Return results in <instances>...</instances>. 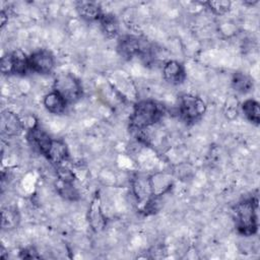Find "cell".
<instances>
[{
	"label": "cell",
	"mask_w": 260,
	"mask_h": 260,
	"mask_svg": "<svg viewBox=\"0 0 260 260\" xmlns=\"http://www.w3.org/2000/svg\"><path fill=\"white\" fill-rule=\"evenodd\" d=\"M162 116V108L153 100H142L135 104L129 118L130 129L141 132L154 125Z\"/></svg>",
	"instance_id": "obj_1"
},
{
	"label": "cell",
	"mask_w": 260,
	"mask_h": 260,
	"mask_svg": "<svg viewBox=\"0 0 260 260\" xmlns=\"http://www.w3.org/2000/svg\"><path fill=\"white\" fill-rule=\"evenodd\" d=\"M257 199L249 198L237 203L233 209L235 224L238 233L242 236L249 237L257 233L258 215Z\"/></svg>",
	"instance_id": "obj_2"
},
{
	"label": "cell",
	"mask_w": 260,
	"mask_h": 260,
	"mask_svg": "<svg viewBox=\"0 0 260 260\" xmlns=\"http://www.w3.org/2000/svg\"><path fill=\"white\" fill-rule=\"evenodd\" d=\"M53 90L62 95L68 105L77 102L82 95L81 82L71 73H59L54 79Z\"/></svg>",
	"instance_id": "obj_3"
},
{
	"label": "cell",
	"mask_w": 260,
	"mask_h": 260,
	"mask_svg": "<svg viewBox=\"0 0 260 260\" xmlns=\"http://www.w3.org/2000/svg\"><path fill=\"white\" fill-rule=\"evenodd\" d=\"M206 111L204 101L194 94L184 93L179 99V115L187 124H193L201 119Z\"/></svg>",
	"instance_id": "obj_4"
},
{
	"label": "cell",
	"mask_w": 260,
	"mask_h": 260,
	"mask_svg": "<svg viewBox=\"0 0 260 260\" xmlns=\"http://www.w3.org/2000/svg\"><path fill=\"white\" fill-rule=\"evenodd\" d=\"M117 52L122 58L131 60L134 57L148 58L150 56L151 48L147 45L146 41L135 36L127 35L119 39L117 43Z\"/></svg>",
	"instance_id": "obj_5"
},
{
	"label": "cell",
	"mask_w": 260,
	"mask_h": 260,
	"mask_svg": "<svg viewBox=\"0 0 260 260\" xmlns=\"http://www.w3.org/2000/svg\"><path fill=\"white\" fill-rule=\"evenodd\" d=\"M1 71L4 74H26L29 71L28 56L20 49L6 54L1 58Z\"/></svg>",
	"instance_id": "obj_6"
},
{
	"label": "cell",
	"mask_w": 260,
	"mask_h": 260,
	"mask_svg": "<svg viewBox=\"0 0 260 260\" xmlns=\"http://www.w3.org/2000/svg\"><path fill=\"white\" fill-rule=\"evenodd\" d=\"M29 71L39 74H49L55 67L53 54L45 49H39L28 56Z\"/></svg>",
	"instance_id": "obj_7"
},
{
	"label": "cell",
	"mask_w": 260,
	"mask_h": 260,
	"mask_svg": "<svg viewBox=\"0 0 260 260\" xmlns=\"http://www.w3.org/2000/svg\"><path fill=\"white\" fill-rule=\"evenodd\" d=\"M86 219L90 229L95 233L101 232L106 228L107 219L102 209V200L99 192H96L91 199L90 205L87 210Z\"/></svg>",
	"instance_id": "obj_8"
},
{
	"label": "cell",
	"mask_w": 260,
	"mask_h": 260,
	"mask_svg": "<svg viewBox=\"0 0 260 260\" xmlns=\"http://www.w3.org/2000/svg\"><path fill=\"white\" fill-rule=\"evenodd\" d=\"M162 76L168 83L179 85L186 79L185 67L179 61L169 60L162 66Z\"/></svg>",
	"instance_id": "obj_9"
},
{
	"label": "cell",
	"mask_w": 260,
	"mask_h": 260,
	"mask_svg": "<svg viewBox=\"0 0 260 260\" xmlns=\"http://www.w3.org/2000/svg\"><path fill=\"white\" fill-rule=\"evenodd\" d=\"M1 129L8 137L19 135L24 129L22 119L10 111H4L1 115Z\"/></svg>",
	"instance_id": "obj_10"
},
{
	"label": "cell",
	"mask_w": 260,
	"mask_h": 260,
	"mask_svg": "<svg viewBox=\"0 0 260 260\" xmlns=\"http://www.w3.org/2000/svg\"><path fill=\"white\" fill-rule=\"evenodd\" d=\"M27 139L30 142V144H32V146H35L43 155L47 156L53 138L46 131L37 126L28 130Z\"/></svg>",
	"instance_id": "obj_11"
},
{
	"label": "cell",
	"mask_w": 260,
	"mask_h": 260,
	"mask_svg": "<svg viewBox=\"0 0 260 260\" xmlns=\"http://www.w3.org/2000/svg\"><path fill=\"white\" fill-rule=\"evenodd\" d=\"M131 186H132V192L139 202L146 201L153 195L151 183H150V177H146L143 175H136L132 179Z\"/></svg>",
	"instance_id": "obj_12"
},
{
	"label": "cell",
	"mask_w": 260,
	"mask_h": 260,
	"mask_svg": "<svg viewBox=\"0 0 260 260\" xmlns=\"http://www.w3.org/2000/svg\"><path fill=\"white\" fill-rule=\"evenodd\" d=\"M76 11L78 15L87 21H99L100 17L104 13L100 4L89 1H81L76 5Z\"/></svg>",
	"instance_id": "obj_13"
},
{
	"label": "cell",
	"mask_w": 260,
	"mask_h": 260,
	"mask_svg": "<svg viewBox=\"0 0 260 260\" xmlns=\"http://www.w3.org/2000/svg\"><path fill=\"white\" fill-rule=\"evenodd\" d=\"M43 105L46 110L52 114L60 115L63 114L68 106V103L55 90L47 93L43 99Z\"/></svg>",
	"instance_id": "obj_14"
},
{
	"label": "cell",
	"mask_w": 260,
	"mask_h": 260,
	"mask_svg": "<svg viewBox=\"0 0 260 260\" xmlns=\"http://www.w3.org/2000/svg\"><path fill=\"white\" fill-rule=\"evenodd\" d=\"M68 156L69 152L66 143L61 139H53L46 157L55 166H57L63 164L68 158Z\"/></svg>",
	"instance_id": "obj_15"
},
{
	"label": "cell",
	"mask_w": 260,
	"mask_h": 260,
	"mask_svg": "<svg viewBox=\"0 0 260 260\" xmlns=\"http://www.w3.org/2000/svg\"><path fill=\"white\" fill-rule=\"evenodd\" d=\"M103 32L110 39L116 38L119 34V22L112 13H103L99 19Z\"/></svg>",
	"instance_id": "obj_16"
},
{
	"label": "cell",
	"mask_w": 260,
	"mask_h": 260,
	"mask_svg": "<svg viewBox=\"0 0 260 260\" xmlns=\"http://www.w3.org/2000/svg\"><path fill=\"white\" fill-rule=\"evenodd\" d=\"M232 86L240 93H247L253 89L254 83L249 75L243 72H235L232 77Z\"/></svg>",
	"instance_id": "obj_17"
},
{
	"label": "cell",
	"mask_w": 260,
	"mask_h": 260,
	"mask_svg": "<svg viewBox=\"0 0 260 260\" xmlns=\"http://www.w3.org/2000/svg\"><path fill=\"white\" fill-rule=\"evenodd\" d=\"M244 116L255 125H258L260 122V109L259 103L253 99H248L244 101L241 106Z\"/></svg>",
	"instance_id": "obj_18"
},
{
	"label": "cell",
	"mask_w": 260,
	"mask_h": 260,
	"mask_svg": "<svg viewBox=\"0 0 260 260\" xmlns=\"http://www.w3.org/2000/svg\"><path fill=\"white\" fill-rule=\"evenodd\" d=\"M19 222V214L15 207L7 206L2 209V218H1V226L3 230H12L18 225Z\"/></svg>",
	"instance_id": "obj_19"
},
{
	"label": "cell",
	"mask_w": 260,
	"mask_h": 260,
	"mask_svg": "<svg viewBox=\"0 0 260 260\" xmlns=\"http://www.w3.org/2000/svg\"><path fill=\"white\" fill-rule=\"evenodd\" d=\"M56 188L58 193L65 199L70 200V201H75L78 200L79 198V193L77 189L74 186V183H65L62 181L57 180L56 183Z\"/></svg>",
	"instance_id": "obj_20"
},
{
	"label": "cell",
	"mask_w": 260,
	"mask_h": 260,
	"mask_svg": "<svg viewBox=\"0 0 260 260\" xmlns=\"http://www.w3.org/2000/svg\"><path fill=\"white\" fill-rule=\"evenodd\" d=\"M56 174H57V179L59 181H62L65 183H74L75 181V175L73 171H71L66 166H63L62 164L56 166Z\"/></svg>",
	"instance_id": "obj_21"
},
{
	"label": "cell",
	"mask_w": 260,
	"mask_h": 260,
	"mask_svg": "<svg viewBox=\"0 0 260 260\" xmlns=\"http://www.w3.org/2000/svg\"><path fill=\"white\" fill-rule=\"evenodd\" d=\"M208 8L215 14H224L231 8L230 1H208L206 2Z\"/></svg>",
	"instance_id": "obj_22"
},
{
	"label": "cell",
	"mask_w": 260,
	"mask_h": 260,
	"mask_svg": "<svg viewBox=\"0 0 260 260\" xmlns=\"http://www.w3.org/2000/svg\"><path fill=\"white\" fill-rule=\"evenodd\" d=\"M20 257L21 258H38L39 255L37 254V252L34 248H26V249L21 250Z\"/></svg>",
	"instance_id": "obj_23"
},
{
	"label": "cell",
	"mask_w": 260,
	"mask_h": 260,
	"mask_svg": "<svg viewBox=\"0 0 260 260\" xmlns=\"http://www.w3.org/2000/svg\"><path fill=\"white\" fill-rule=\"evenodd\" d=\"M0 18H1V26H4L5 23H6V21H7V19H8V17H7V15H6V13H5L4 10L1 11V13H0Z\"/></svg>",
	"instance_id": "obj_24"
}]
</instances>
